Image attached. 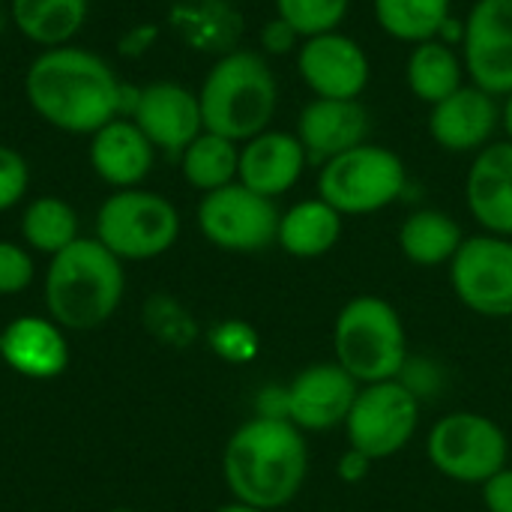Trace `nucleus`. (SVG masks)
Instances as JSON below:
<instances>
[{
  "label": "nucleus",
  "instance_id": "nucleus-1",
  "mask_svg": "<svg viewBox=\"0 0 512 512\" xmlns=\"http://www.w3.org/2000/svg\"><path fill=\"white\" fill-rule=\"evenodd\" d=\"M123 81L87 48H42L24 72V96L39 120L69 135H93L120 117Z\"/></svg>",
  "mask_w": 512,
  "mask_h": 512
},
{
  "label": "nucleus",
  "instance_id": "nucleus-2",
  "mask_svg": "<svg viewBox=\"0 0 512 512\" xmlns=\"http://www.w3.org/2000/svg\"><path fill=\"white\" fill-rule=\"evenodd\" d=\"M309 477V441L288 423L252 417L234 429L222 450V480L231 501L276 512L288 507Z\"/></svg>",
  "mask_w": 512,
  "mask_h": 512
},
{
  "label": "nucleus",
  "instance_id": "nucleus-3",
  "mask_svg": "<svg viewBox=\"0 0 512 512\" xmlns=\"http://www.w3.org/2000/svg\"><path fill=\"white\" fill-rule=\"evenodd\" d=\"M123 261L96 237H78L57 252L45 273V306L63 330H96L120 309Z\"/></svg>",
  "mask_w": 512,
  "mask_h": 512
},
{
  "label": "nucleus",
  "instance_id": "nucleus-4",
  "mask_svg": "<svg viewBox=\"0 0 512 512\" xmlns=\"http://www.w3.org/2000/svg\"><path fill=\"white\" fill-rule=\"evenodd\" d=\"M198 102L207 132L243 144L270 129L279 108V81L264 54L237 48L207 69Z\"/></svg>",
  "mask_w": 512,
  "mask_h": 512
},
{
  "label": "nucleus",
  "instance_id": "nucleus-5",
  "mask_svg": "<svg viewBox=\"0 0 512 512\" xmlns=\"http://www.w3.org/2000/svg\"><path fill=\"white\" fill-rule=\"evenodd\" d=\"M333 360L363 387L396 381L411 357L399 309L378 294L351 297L333 321Z\"/></svg>",
  "mask_w": 512,
  "mask_h": 512
},
{
  "label": "nucleus",
  "instance_id": "nucleus-6",
  "mask_svg": "<svg viewBox=\"0 0 512 512\" xmlns=\"http://www.w3.org/2000/svg\"><path fill=\"white\" fill-rule=\"evenodd\" d=\"M408 189L405 159L384 144H360L321 165L318 198L348 216H372L393 207Z\"/></svg>",
  "mask_w": 512,
  "mask_h": 512
},
{
  "label": "nucleus",
  "instance_id": "nucleus-7",
  "mask_svg": "<svg viewBox=\"0 0 512 512\" xmlns=\"http://www.w3.org/2000/svg\"><path fill=\"white\" fill-rule=\"evenodd\" d=\"M180 237L177 207L150 189H114L96 210V240L120 261H153Z\"/></svg>",
  "mask_w": 512,
  "mask_h": 512
},
{
  "label": "nucleus",
  "instance_id": "nucleus-8",
  "mask_svg": "<svg viewBox=\"0 0 512 512\" xmlns=\"http://www.w3.org/2000/svg\"><path fill=\"white\" fill-rule=\"evenodd\" d=\"M426 459L441 477L480 489L510 465V438L501 423L480 411H450L432 423Z\"/></svg>",
  "mask_w": 512,
  "mask_h": 512
},
{
  "label": "nucleus",
  "instance_id": "nucleus-9",
  "mask_svg": "<svg viewBox=\"0 0 512 512\" xmlns=\"http://www.w3.org/2000/svg\"><path fill=\"white\" fill-rule=\"evenodd\" d=\"M420 414L423 402L399 378L363 384L342 429L348 447L360 450L372 462H384L411 447L420 432Z\"/></svg>",
  "mask_w": 512,
  "mask_h": 512
},
{
  "label": "nucleus",
  "instance_id": "nucleus-10",
  "mask_svg": "<svg viewBox=\"0 0 512 512\" xmlns=\"http://www.w3.org/2000/svg\"><path fill=\"white\" fill-rule=\"evenodd\" d=\"M279 216L282 210L273 198H264L243 183H231L201 195L195 213L204 240L222 252L237 255H255L276 246Z\"/></svg>",
  "mask_w": 512,
  "mask_h": 512
},
{
  "label": "nucleus",
  "instance_id": "nucleus-11",
  "mask_svg": "<svg viewBox=\"0 0 512 512\" xmlns=\"http://www.w3.org/2000/svg\"><path fill=\"white\" fill-rule=\"evenodd\" d=\"M447 270L450 288L468 312L495 321L512 318V237L486 231L465 237Z\"/></svg>",
  "mask_w": 512,
  "mask_h": 512
},
{
  "label": "nucleus",
  "instance_id": "nucleus-12",
  "mask_svg": "<svg viewBox=\"0 0 512 512\" xmlns=\"http://www.w3.org/2000/svg\"><path fill=\"white\" fill-rule=\"evenodd\" d=\"M462 63L480 90L512 93V0H474L462 33Z\"/></svg>",
  "mask_w": 512,
  "mask_h": 512
},
{
  "label": "nucleus",
  "instance_id": "nucleus-13",
  "mask_svg": "<svg viewBox=\"0 0 512 512\" xmlns=\"http://www.w3.org/2000/svg\"><path fill=\"white\" fill-rule=\"evenodd\" d=\"M297 72L318 99H360L372 81L366 48L342 30L303 39L297 48Z\"/></svg>",
  "mask_w": 512,
  "mask_h": 512
},
{
  "label": "nucleus",
  "instance_id": "nucleus-14",
  "mask_svg": "<svg viewBox=\"0 0 512 512\" xmlns=\"http://www.w3.org/2000/svg\"><path fill=\"white\" fill-rule=\"evenodd\" d=\"M129 120L147 135L156 153L174 159H180V153L204 132L198 90H189L180 81H150L138 87Z\"/></svg>",
  "mask_w": 512,
  "mask_h": 512
},
{
  "label": "nucleus",
  "instance_id": "nucleus-15",
  "mask_svg": "<svg viewBox=\"0 0 512 512\" xmlns=\"http://www.w3.org/2000/svg\"><path fill=\"white\" fill-rule=\"evenodd\" d=\"M288 423H294L303 435L309 432H333L345 426L348 411L360 393V384L336 363L318 360L300 369L288 384Z\"/></svg>",
  "mask_w": 512,
  "mask_h": 512
},
{
  "label": "nucleus",
  "instance_id": "nucleus-16",
  "mask_svg": "<svg viewBox=\"0 0 512 512\" xmlns=\"http://www.w3.org/2000/svg\"><path fill=\"white\" fill-rule=\"evenodd\" d=\"M429 138L447 153H480L501 129V99L462 84L456 93L429 108Z\"/></svg>",
  "mask_w": 512,
  "mask_h": 512
},
{
  "label": "nucleus",
  "instance_id": "nucleus-17",
  "mask_svg": "<svg viewBox=\"0 0 512 512\" xmlns=\"http://www.w3.org/2000/svg\"><path fill=\"white\" fill-rule=\"evenodd\" d=\"M372 135V114L363 99H318L303 105L297 117V138L309 162H330Z\"/></svg>",
  "mask_w": 512,
  "mask_h": 512
},
{
  "label": "nucleus",
  "instance_id": "nucleus-18",
  "mask_svg": "<svg viewBox=\"0 0 512 512\" xmlns=\"http://www.w3.org/2000/svg\"><path fill=\"white\" fill-rule=\"evenodd\" d=\"M306 165H309V156L297 132L264 129L261 135L240 144L237 183L276 201L300 183V177L306 174Z\"/></svg>",
  "mask_w": 512,
  "mask_h": 512
},
{
  "label": "nucleus",
  "instance_id": "nucleus-19",
  "mask_svg": "<svg viewBox=\"0 0 512 512\" xmlns=\"http://www.w3.org/2000/svg\"><path fill=\"white\" fill-rule=\"evenodd\" d=\"M465 204L471 219L498 237H512V141H492L465 174Z\"/></svg>",
  "mask_w": 512,
  "mask_h": 512
},
{
  "label": "nucleus",
  "instance_id": "nucleus-20",
  "mask_svg": "<svg viewBox=\"0 0 512 512\" xmlns=\"http://www.w3.org/2000/svg\"><path fill=\"white\" fill-rule=\"evenodd\" d=\"M0 357L21 378L51 381L69 366V342L57 321L21 315L0 330Z\"/></svg>",
  "mask_w": 512,
  "mask_h": 512
},
{
  "label": "nucleus",
  "instance_id": "nucleus-21",
  "mask_svg": "<svg viewBox=\"0 0 512 512\" xmlns=\"http://www.w3.org/2000/svg\"><path fill=\"white\" fill-rule=\"evenodd\" d=\"M87 156L96 177L114 189H138L156 165V147L129 117H114L96 129Z\"/></svg>",
  "mask_w": 512,
  "mask_h": 512
},
{
  "label": "nucleus",
  "instance_id": "nucleus-22",
  "mask_svg": "<svg viewBox=\"0 0 512 512\" xmlns=\"http://www.w3.org/2000/svg\"><path fill=\"white\" fill-rule=\"evenodd\" d=\"M168 27L186 48L222 57L240 48L243 12L231 0H174Z\"/></svg>",
  "mask_w": 512,
  "mask_h": 512
},
{
  "label": "nucleus",
  "instance_id": "nucleus-23",
  "mask_svg": "<svg viewBox=\"0 0 512 512\" xmlns=\"http://www.w3.org/2000/svg\"><path fill=\"white\" fill-rule=\"evenodd\" d=\"M342 231H345V216L315 195L282 210L276 246L291 258L312 261L333 252L342 240Z\"/></svg>",
  "mask_w": 512,
  "mask_h": 512
},
{
  "label": "nucleus",
  "instance_id": "nucleus-24",
  "mask_svg": "<svg viewBox=\"0 0 512 512\" xmlns=\"http://www.w3.org/2000/svg\"><path fill=\"white\" fill-rule=\"evenodd\" d=\"M465 231L456 216L438 207H417L399 225V252L414 267H450Z\"/></svg>",
  "mask_w": 512,
  "mask_h": 512
},
{
  "label": "nucleus",
  "instance_id": "nucleus-25",
  "mask_svg": "<svg viewBox=\"0 0 512 512\" xmlns=\"http://www.w3.org/2000/svg\"><path fill=\"white\" fill-rule=\"evenodd\" d=\"M87 12L90 0H9L15 30L39 48L72 45L87 21Z\"/></svg>",
  "mask_w": 512,
  "mask_h": 512
},
{
  "label": "nucleus",
  "instance_id": "nucleus-26",
  "mask_svg": "<svg viewBox=\"0 0 512 512\" xmlns=\"http://www.w3.org/2000/svg\"><path fill=\"white\" fill-rule=\"evenodd\" d=\"M465 63L456 45H447L444 39H426L411 45L405 60V84L414 93V99L426 102L429 108L456 93L465 81Z\"/></svg>",
  "mask_w": 512,
  "mask_h": 512
},
{
  "label": "nucleus",
  "instance_id": "nucleus-27",
  "mask_svg": "<svg viewBox=\"0 0 512 512\" xmlns=\"http://www.w3.org/2000/svg\"><path fill=\"white\" fill-rule=\"evenodd\" d=\"M180 174L183 180L198 189L201 195L216 192L222 186L237 183L240 168V144L231 138H222L216 132H201L183 153H180Z\"/></svg>",
  "mask_w": 512,
  "mask_h": 512
},
{
  "label": "nucleus",
  "instance_id": "nucleus-28",
  "mask_svg": "<svg viewBox=\"0 0 512 512\" xmlns=\"http://www.w3.org/2000/svg\"><path fill=\"white\" fill-rule=\"evenodd\" d=\"M378 27L399 42L438 39L453 18V0H372Z\"/></svg>",
  "mask_w": 512,
  "mask_h": 512
},
{
  "label": "nucleus",
  "instance_id": "nucleus-29",
  "mask_svg": "<svg viewBox=\"0 0 512 512\" xmlns=\"http://www.w3.org/2000/svg\"><path fill=\"white\" fill-rule=\"evenodd\" d=\"M21 237L30 249L54 258L69 243H75L78 234V213L69 201L57 195H39L33 198L21 213Z\"/></svg>",
  "mask_w": 512,
  "mask_h": 512
},
{
  "label": "nucleus",
  "instance_id": "nucleus-30",
  "mask_svg": "<svg viewBox=\"0 0 512 512\" xmlns=\"http://www.w3.org/2000/svg\"><path fill=\"white\" fill-rule=\"evenodd\" d=\"M273 6L276 15L300 33V39H309L339 30L351 9V0H273Z\"/></svg>",
  "mask_w": 512,
  "mask_h": 512
},
{
  "label": "nucleus",
  "instance_id": "nucleus-31",
  "mask_svg": "<svg viewBox=\"0 0 512 512\" xmlns=\"http://www.w3.org/2000/svg\"><path fill=\"white\" fill-rule=\"evenodd\" d=\"M207 345L210 351L222 360V363H231V366H246L258 357L261 351V339H258V330L240 318H225L219 321L210 333H207Z\"/></svg>",
  "mask_w": 512,
  "mask_h": 512
},
{
  "label": "nucleus",
  "instance_id": "nucleus-32",
  "mask_svg": "<svg viewBox=\"0 0 512 512\" xmlns=\"http://www.w3.org/2000/svg\"><path fill=\"white\" fill-rule=\"evenodd\" d=\"M147 324L162 342H168L174 348H186L198 336L192 315L180 303H174L171 297H153L147 303Z\"/></svg>",
  "mask_w": 512,
  "mask_h": 512
},
{
  "label": "nucleus",
  "instance_id": "nucleus-33",
  "mask_svg": "<svg viewBox=\"0 0 512 512\" xmlns=\"http://www.w3.org/2000/svg\"><path fill=\"white\" fill-rule=\"evenodd\" d=\"M36 264L21 243L0 240V297H12L30 288Z\"/></svg>",
  "mask_w": 512,
  "mask_h": 512
},
{
  "label": "nucleus",
  "instance_id": "nucleus-34",
  "mask_svg": "<svg viewBox=\"0 0 512 512\" xmlns=\"http://www.w3.org/2000/svg\"><path fill=\"white\" fill-rule=\"evenodd\" d=\"M30 186V165L27 159L15 150L0 144V213L12 210L21 204Z\"/></svg>",
  "mask_w": 512,
  "mask_h": 512
},
{
  "label": "nucleus",
  "instance_id": "nucleus-35",
  "mask_svg": "<svg viewBox=\"0 0 512 512\" xmlns=\"http://www.w3.org/2000/svg\"><path fill=\"white\" fill-rule=\"evenodd\" d=\"M399 381L420 402H426V399H432V396H438L444 390V369L432 357H414L411 354L408 363H405V369H402V375H399Z\"/></svg>",
  "mask_w": 512,
  "mask_h": 512
},
{
  "label": "nucleus",
  "instance_id": "nucleus-36",
  "mask_svg": "<svg viewBox=\"0 0 512 512\" xmlns=\"http://www.w3.org/2000/svg\"><path fill=\"white\" fill-rule=\"evenodd\" d=\"M300 33L288 24V21H282L279 15L276 18H270L264 27H261V51L264 54H273V57H282V54H291V51H297L300 48Z\"/></svg>",
  "mask_w": 512,
  "mask_h": 512
},
{
  "label": "nucleus",
  "instance_id": "nucleus-37",
  "mask_svg": "<svg viewBox=\"0 0 512 512\" xmlns=\"http://www.w3.org/2000/svg\"><path fill=\"white\" fill-rule=\"evenodd\" d=\"M159 24H153V21H141V24H135V27H129L120 39H117V54L123 57V60H138V57H144L147 51H153V45L159 42Z\"/></svg>",
  "mask_w": 512,
  "mask_h": 512
},
{
  "label": "nucleus",
  "instance_id": "nucleus-38",
  "mask_svg": "<svg viewBox=\"0 0 512 512\" xmlns=\"http://www.w3.org/2000/svg\"><path fill=\"white\" fill-rule=\"evenodd\" d=\"M480 498L486 512H512V465L501 468L480 486Z\"/></svg>",
  "mask_w": 512,
  "mask_h": 512
},
{
  "label": "nucleus",
  "instance_id": "nucleus-39",
  "mask_svg": "<svg viewBox=\"0 0 512 512\" xmlns=\"http://www.w3.org/2000/svg\"><path fill=\"white\" fill-rule=\"evenodd\" d=\"M372 459L369 456H363L360 450H354V447H348L339 459H336V477L342 480V483H348V486H360L369 474H372Z\"/></svg>",
  "mask_w": 512,
  "mask_h": 512
},
{
  "label": "nucleus",
  "instance_id": "nucleus-40",
  "mask_svg": "<svg viewBox=\"0 0 512 512\" xmlns=\"http://www.w3.org/2000/svg\"><path fill=\"white\" fill-rule=\"evenodd\" d=\"M255 414L258 417H273V420H288V390L285 384H270L258 393L255 399Z\"/></svg>",
  "mask_w": 512,
  "mask_h": 512
},
{
  "label": "nucleus",
  "instance_id": "nucleus-41",
  "mask_svg": "<svg viewBox=\"0 0 512 512\" xmlns=\"http://www.w3.org/2000/svg\"><path fill=\"white\" fill-rule=\"evenodd\" d=\"M501 126H504L507 138L512 141V93L510 96H504V105H501Z\"/></svg>",
  "mask_w": 512,
  "mask_h": 512
},
{
  "label": "nucleus",
  "instance_id": "nucleus-42",
  "mask_svg": "<svg viewBox=\"0 0 512 512\" xmlns=\"http://www.w3.org/2000/svg\"><path fill=\"white\" fill-rule=\"evenodd\" d=\"M213 512H267V510L249 507V504H240V501H231V504H222V507H216Z\"/></svg>",
  "mask_w": 512,
  "mask_h": 512
},
{
  "label": "nucleus",
  "instance_id": "nucleus-43",
  "mask_svg": "<svg viewBox=\"0 0 512 512\" xmlns=\"http://www.w3.org/2000/svg\"><path fill=\"white\" fill-rule=\"evenodd\" d=\"M108 512H135V510H108Z\"/></svg>",
  "mask_w": 512,
  "mask_h": 512
},
{
  "label": "nucleus",
  "instance_id": "nucleus-44",
  "mask_svg": "<svg viewBox=\"0 0 512 512\" xmlns=\"http://www.w3.org/2000/svg\"><path fill=\"white\" fill-rule=\"evenodd\" d=\"M0 6H3V0H0Z\"/></svg>",
  "mask_w": 512,
  "mask_h": 512
}]
</instances>
